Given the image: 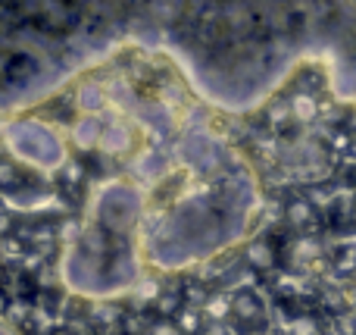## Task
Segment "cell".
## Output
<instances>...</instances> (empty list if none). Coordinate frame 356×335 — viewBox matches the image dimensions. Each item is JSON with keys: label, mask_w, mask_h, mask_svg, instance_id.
Here are the masks:
<instances>
[{"label": "cell", "mask_w": 356, "mask_h": 335, "mask_svg": "<svg viewBox=\"0 0 356 335\" xmlns=\"http://www.w3.org/2000/svg\"><path fill=\"white\" fill-rule=\"evenodd\" d=\"M63 273L69 286L81 295L110 298L116 292H125L138 276L129 232L94 223L66 254Z\"/></svg>", "instance_id": "6da1fadb"}, {"label": "cell", "mask_w": 356, "mask_h": 335, "mask_svg": "<svg viewBox=\"0 0 356 335\" xmlns=\"http://www.w3.org/2000/svg\"><path fill=\"white\" fill-rule=\"evenodd\" d=\"M234 313H238V317L253 320V317L263 313V307H259V301L253 298V295H238V301H234Z\"/></svg>", "instance_id": "7a4b0ae2"}, {"label": "cell", "mask_w": 356, "mask_h": 335, "mask_svg": "<svg viewBox=\"0 0 356 335\" xmlns=\"http://www.w3.org/2000/svg\"><path fill=\"white\" fill-rule=\"evenodd\" d=\"M291 110H294V116L300 119V123H307V119H313L316 116V110H319V107H316V100L313 98H294V104H291Z\"/></svg>", "instance_id": "3957f363"}, {"label": "cell", "mask_w": 356, "mask_h": 335, "mask_svg": "<svg viewBox=\"0 0 356 335\" xmlns=\"http://www.w3.org/2000/svg\"><path fill=\"white\" fill-rule=\"evenodd\" d=\"M150 335H181V329H178L175 323H166V320H163V323H156L154 329H150Z\"/></svg>", "instance_id": "277c9868"}, {"label": "cell", "mask_w": 356, "mask_h": 335, "mask_svg": "<svg viewBox=\"0 0 356 335\" xmlns=\"http://www.w3.org/2000/svg\"><path fill=\"white\" fill-rule=\"evenodd\" d=\"M0 335H16V332H13V329H6V326L0 323Z\"/></svg>", "instance_id": "5b68a950"}]
</instances>
